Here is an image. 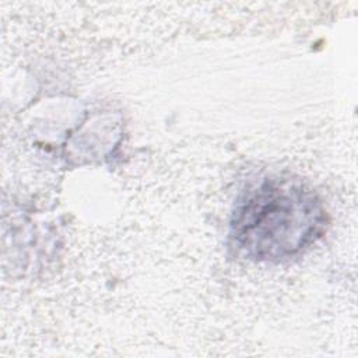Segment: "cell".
<instances>
[{
  "label": "cell",
  "mask_w": 358,
  "mask_h": 358,
  "mask_svg": "<svg viewBox=\"0 0 358 358\" xmlns=\"http://www.w3.org/2000/svg\"><path fill=\"white\" fill-rule=\"evenodd\" d=\"M326 210L306 185L289 178H266L236 201L229 236L246 257L278 263L312 243L326 228Z\"/></svg>",
  "instance_id": "1"
}]
</instances>
